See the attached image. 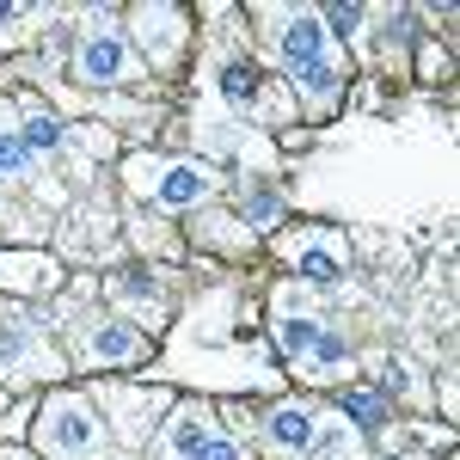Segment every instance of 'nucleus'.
Masks as SVG:
<instances>
[{
  "label": "nucleus",
  "mask_w": 460,
  "mask_h": 460,
  "mask_svg": "<svg viewBox=\"0 0 460 460\" xmlns=\"http://www.w3.org/2000/svg\"><path fill=\"white\" fill-rule=\"evenodd\" d=\"M283 56H288V80H301L307 99H325V93L338 86V62H332V49H325L319 19H295V25H283Z\"/></svg>",
  "instance_id": "nucleus-1"
},
{
  "label": "nucleus",
  "mask_w": 460,
  "mask_h": 460,
  "mask_svg": "<svg viewBox=\"0 0 460 460\" xmlns=\"http://www.w3.org/2000/svg\"><path fill=\"white\" fill-rule=\"evenodd\" d=\"M37 448H49V455H62V460H86L99 448V418H93V405L56 399V405L37 418Z\"/></svg>",
  "instance_id": "nucleus-2"
},
{
  "label": "nucleus",
  "mask_w": 460,
  "mask_h": 460,
  "mask_svg": "<svg viewBox=\"0 0 460 460\" xmlns=\"http://www.w3.org/2000/svg\"><path fill=\"white\" fill-rule=\"evenodd\" d=\"M74 68H80V80H93V86H123V80H136V74H142V68H136V56L123 49V37L111 31L105 19H99V25H86Z\"/></svg>",
  "instance_id": "nucleus-3"
},
{
  "label": "nucleus",
  "mask_w": 460,
  "mask_h": 460,
  "mask_svg": "<svg viewBox=\"0 0 460 460\" xmlns=\"http://www.w3.org/2000/svg\"><path fill=\"white\" fill-rule=\"evenodd\" d=\"M142 184L147 190H154V197H160V203H197V197H209V184L215 178L203 172V166H184V160H166V166H160V172H142Z\"/></svg>",
  "instance_id": "nucleus-4"
},
{
  "label": "nucleus",
  "mask_w": 460,
  "mask_h": 460,
  "mask_svg": "<svg viewBox=\"0 0 460 460\" xmlns=\"http://www.w3.org/2000/svg\"><path fill=\"white\" fill-rule=\"evenodd\" d=\"M314 436H319L314 405H277V411H270V442H277L283 455H295V448H314Z\"/></svg>",
  "instance_id": "nucleus-5"
},
{
  "label": "nucleus",
  "mask_w": 460,
  "mask_h": 460,
  "mask_svg": "<svg viewBox=\"0 0 460 460\" xmlns=\"http://www.w3.org/2000/svg\"><path fill=\"white\" fill-rule=\"evenodd\" d=\"M301 277H307V283H332V277H344V246H338L332 234H314L307 252H301Z\"/></svg>",
  "instance_id": "nucleus-6"
},
{
  "label": "nucleus",
  "mask_w": 460,
  "mask_h": 460,
  "mask_svg": "<svg viewBox=\"0 0 460 460\" xmlns=\"http://www.w3.org/2000/svg\"><path fill=\"white\" fill-rule=\"evenodd\" d=\"M93 356H105V362H136V356H142V338H136L129 325H99V332H93Z\"/></svg>",
  "instance_id": "nucleus-7"
},
{
  "label": "nucleus",
  "mask_w": 460,
  "mask_h": 460,
  "mask_svg": "<svg viewBox=\"0 0 460 460\" xmlns=\"http://www.w3.org/2000/svg\"><path fill=\"white\" fill-rule=\"evenodd\" d=\"M277 344H283V350L295 356V362H301V356H307V350L319 344V325H314V319H295V314H283V319H277Z\"/></svg>",
  "instance_id": "nucleus-8"
},
{
  "label": "nucleus",
  "mask_w": 460,
  "mask_h": 460,
  "mask_svg": "<svg viewBox=\"0 0 460 460\" xmlns=\"http://www.w3.org/2000/svg\"><path fill=\"white\" fill-rule=\"evenodd\" d=\"M203 448H209V424H203L197 411H184L178 429H172V460H197Z\"/></svg>",
  "instance_id": "nucleus-9"
},
{
  "label": "nucleus",
  "mask_w": 460,
  "mask_h": 460,
  "mask_svg": "<svg viewBox=\"0 0 460 460\" xmlns=\"http://www.w3.org/2000/svg\"><path fill=\"white\" fill-rule=\"evenodd\" d=\"M62 142V117L49 111H25V147H56Z\"/></svg>",
  "instance_id": "nucleus-10"
},
{
  "label": "nucleus",
  "mask_w": 460,
  "mask_h": 460,
  "mask_svg": "<svg viewBox=\"0 0 460 460\" xmlns=\"http://www.w3.org/2000/svg\"><path fill=\"white\" fill-rule=\"evenodd\" d=\"M301 362H307L314 375H338V368L350 362V350H344L338 338H319V344H314V350H307V356H301Z\"/></svg>",
  "instance_id": "nucleus-11"
},
{
  "label": "nucleus",
  "mask_w": 460,
  "mask_h": 460,
  "mask_svg": "<svg viewBox=\"0 0 460 460\" xmlns=\"http://www.w3.org/2000/svg\"><path fill=\"white\" fill-rule=\"evenodd\" d=\"M221 99L227 105H246L252 99V62H227L221 68Z\"/></svg>",
  "instance_id": "nucleus-12"
},
{
  "label": "nucleus",
  "mask_w": 460,
  "mask_h": 460,
  "mask_svg": "<svg viewBox=\"0 0 460 460\" xmlns=\"http://www.w3.org/2000/svg\"><path fill=\"white\" fill-rule=\"evenodd\" d=\"M344 411H350V418H356V424H362V429H375V424H381V418H387L375 393H344Z\"/></svg>",
  "instance_id": "nucleus-13"
},
{
  "label": "nucleus",
  "mask_w": 460,
  "mask_h": 460,
  "mask_svg": "<svg viewBox=\"0 0 460 460\" xmlns=\"http://www.w3.org/2000/svg\"><path fill=\"white\" fill-rule=\"evenodd\" d=\"M25 356H31V344H25L19 332H0V368H6V375L25 368Z\"/></svg>",
  "instance_id": "nucleus-14"
},
{
  "label": "nucleus",
  "mask_w": 460,
  "mask_h": 460,
  "mask_svg": "<svg viewBox=\"0 0 460 460\" xmlns=\"http://www.w3.org/2000/svg\"><path fill=\"white\" fill-rule=\"evenodd\" d=\"M325 19H332V31H338V37H356V31H362V6H332Z\"/></svg>",
  "instance_id": "nucleus-15"
},
{
  "label": "nucleus",
  "mask_w": 460,
  "mask_h": 460,
  "mask_svg": "<svg viewBox=\"0 0 460 460\" xmlns=\"http://www.w3.org/2000/svg\"><path fill=\"white\" fill-rule=\"evenodd\" d=\"M19 166H25V147H19L13 136H6V129H0V172H19Z\"/></svg>",
  "instance_id": "nucleus-16"
},
{
  "label": "nucleus",
  "mask_w": 460,
  "mask_h": 460,
  "mask_svg": "<svg viewBox=\"0 0 460 460\" xmlns=\"http://www.w3.org/2000/svg\"><path fill=\"white\" fill-rule=\"evenodd\" d=\"M197 460H240V448H234V442H215V436H209V448H203Z\"/></svg>",
  "instance_id": "nucleus-17"
}]
</instances>
